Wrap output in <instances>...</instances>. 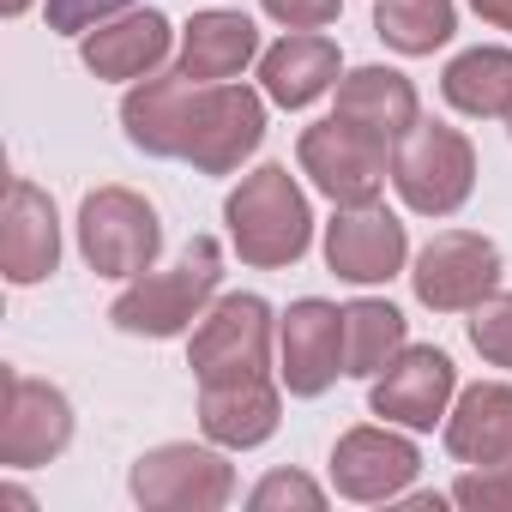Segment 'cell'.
Segmentation results:
<instances>
[{
	"mask_svg": "<svg viewBox=\"0 0 512 512\" xmlns=\"http://www.w3.org/2000/svg\"><path fill=\"white\" fill-rule=\"evenodd\" d=\"M121 127L145 157H181L199 175H229L266 139V103L235 79L193 85L181 67L139 79L121 103Z\"/></svg>",
	"mask_w": 512,
	"mask_h": 512,
	"instance_id": "obj_1",
	"label": "cell"
},
{
	"mask_svg": "<svg viewBox=\"0 0 512 512\" xmlns=\"http://www.w3.org/2000/svg\"><path fill=\"white\" fill-rule=\"evenodd\" d=\"M223 223H229V241L241 253V266H260V272L296 266L308 253V241H314L308 193L296 187V175L284 163H260L253 175H241V187L223 205Z\"/></svg>",
	"mask_w": 512,
	"mask_h": 512,
	"instance_id": "obj_2",
	"label": "cell"
},
{
	"mask_svg": "<svg viewBox=\"0 0 512 512\" xmlns=\"http://www.w3.org/2000/svg\"><path fill=\"white\" fill-rule=\"evenodd\" d=\"M217 278H223V253L211 235H193L187 253L169 266V272H139L115 302H109V320L115 332H133V338H181L205 302L217 296Z\"/></svg>",
	"mask_w": 512,
	"mask_h": 512,
	"instance_id": "obj_3",
	"label": "cell"
},
{
	"mask_svg": "<svg viewBox=\"0 0 512 512\" xmlns=\"http://www.w3.org/2000/svg\"><path fill=\"white\" fill-rule=\"evenodd\" d=\"M392 187L416 217H452L476 187V151L458 127L416 121L392 151Z\"/></svg>",
	"mask_w": 512,
	"mask_h": 512,
	"instance_id": "obj_4",
	"label": "cell"
},
{
	"mask_svg": "<svg viewBox=\"0 0 512 512\" xmlns=\"http://www.w3.org/2000/svg\"><path fill=\"white\" fill-rule=\"evenodd\" d=\"M163 223L133 187H97L79 205V253L97 278H139L157 266Z\"/></svg>",
	"mask_w": 512,
	"mask_h": 512,
	"instance_id": "obj_5",
	"label": "cell"
},
{
	"mask_svg": "<svg viewBox=\"0 0 512 512\" xmlns=\"http://www.w3.org/2000/svg\"><path fill=\"white\" fill-rule=\"evenodd\" d=\"M296 157H302V175L332 205H374L380 187H386V175H392V145L374 139V133H362L344 115L308 127L302 145H296Z\"/></svg>",
	"mask_w": 512,
	"mask_h": 512,
	"instance_id": "obj_6",
	"label": "cell"
},
{
	"mask_svg": "<svg viewBox=\"0 0 512 512\" xmlns=\"http://www.w3.org/2000/svg\"><path fill=\"white\" fill-rule=\"evenodd\" d=\"M133 500L151 506V512H217L235 500V470L223 452L211 446H193V440H169V446H151L133 476H127Z\"/></svg>",
	"mask_w": 512,
	"mask_h": 512,
	"instance_id": "obj_7",
	"label": "cell"
},
{
	"mask_svg": "<svg viewBox=\"0 0 512 512\" xmlns=\"http://www.w3.org/2000/svg\"><path fill=\"white\" fill-rule=\"evenodd\" d=\"M187 368L199 386L211 380H247L272 368V308L260 296H223L199 314L193 344H187Z\"/></svg>",
	"mask_w": 512,
	"mask_h": 512,
	"instance_id": "obj_8",
	"label": "cell"
},
{
	"mask_svg": "<svg viewBox=\"0 0 512 512\" xmlns=\"http://www.w3.org/2000/svg\"><path fill=\"white\" fill-rule=\"evenodd\" d=\"M416 302L434 314H470L482 296L500 290V247L470 229H446L416 253Z\"/></svg>",
	"mask_w": 512,
	"mask_h": 512,
	"instance_id": "obj_9",
	"label": "cell"
},
{
	"mask_svg": "<svg viewBox=\"0 0 512 512\" xmlns=\"http://www.w3.org/2000/svg\"><path fill=\"white\" fill-rule=\"evenodd\" d=\"M73 440V404L61 386L31 380L7 368V410H0V464L7 470H37L61 458Z\"/></svg>",
	"mask_w": 512,
	"mask_h": 512,
	"instance_id": "obj_10",
	"label": "cell"
},
{
	"mask_svg": "<svg viewBox=\"0 0 512 512\" xmlns=\"http://www.w3.org/2000/svg\"><path fill=\"white\" fill-rule=\"evenodd\" d=\"M452 392H458L452 356L434 350V344H404V350L374 374L368 404H374V416H386V422H398V428H434V422L446 416Z\"/></svg>",
	"mask_w": 512,
	"mask_h": 512,
	"instance_id": "obj_11",
	"label": "cell"
},
{
	"mask_svg": "<svg viewBox=\"0 0 512 512\" xmlns=\"http://www.w3.org/2000/svg\"><path fill=\"white\" fill-rule=\"evenodd\" d=\"M410 235L404 223L374 199V205H338V217L326 223V266L344 284H386L404 272Z\"/></svg>",
	"mask_w": 512,
	"mask_h": 512,
	"instance_id": "obj_12",
	"label": "cell"
},
{
	"mask_svg": "<svg viewBox=\"0 0 512 512\" xmlns=\"http://www.w3.org/2000/svg\"><path fill=\"white\" fill-rule=\"evenodd\" d=\"M278 350H284V386L290 398H320L338 374H344V308L302 296L290 302L284 326H278Z\"/></svg>",
	"mask_w": 512,
	"mask_h": 512,
	"instance_id": "obj_13",
	"label": "cell"
},
{
	"mask_svg": "<svg viewBox=\"0 0 512 512\" xmlns=\"http://www.w3.org/2000/svg\"><path fill=\"white\" fill-rule=\"evenodd\" d=\"M416 446L392 428H350L338 446H332V488L344 500H398L410 482H416Z\"/></svg>",
	"mask_w": 512,
	"mask_h": 512,
	"instance_id": "obj_14",
	"label": "cell"
},
{
	"mask_svg": "<svg viewBox=\"0 0 512 512\" xmlns=\"http://www.w3.org/2000/svg\"><path fill=\"white\" fill-rule=\"evenodd\" d=\"M0 266L7 284H43L61 266V217L55 199L37 181H13L7 187V217H0Z\"/></svg>",
	"mask_w": 512,
	"mask_h": 512,
	"instance_id": "obj_15",
	"label": "cell"
},
{
	"mask_svg": "<svg viewBox=\"0 0 512 512\" xmlns=\"http://www.w3.org/2000/svg\"><path fill=\"white\" fill-rule=\"evenodd\" d=\"M199 428H205L217 446H229V452L266 446V440L278 434V386H272V374L199 386Z\"/></svg>",
	"mask_w": 512,
	"mask_h": 512,
	"instance_id": "obj_16",
	"label": "cell"
},
{
	"mask_svg": "<svg viewBox=\"0 0 512 512\" xmlns=\"http://www.w3.org/2000/svg\"><path fill=\"white\" fill-rule=\"evenodd\" d=\"M169 43H175V25H169L163 13L139 7V13H115L109 25L85 31L79 55H85V67H91L97 79H145V73L163 67Z\"/></svg>",
	"mask_w": 512,
	"mask_h": 512,
	"instance_id": "obj_17",
	"label": "cell"
},
{
	"mask_svg": "<svg viewBox=\"0 0 512 512\" xmlns=\"http://www.w3.org/2000/svg\"><path fill=\"white\" fill-rule=\"evenodd\" d=\"M260 79L278 109H308L338 85V43L320 31H290L260 55Z\"/></svg>",
	"mask_w": 512,
	"mask_h": 512,
	"instance_id": "obj_18",
	"label": "cell"
},
{
	"mask_svg": "<svg viewBox=\"0 0 512 512\" xmlns=\"http://www.w3.org/2000/svg\"><path fill=\"white\" fill-rule=\"evenodd\" d=\"M446 452L458 464H506L512 458V386L482 380L464 386L446 410Z\"/></svg>",
	"mask_w": 512,
	"mask_h": 512,
	"instance_id": "obj_19",
	"label": "cell"
},
{
	"mask_svg": "<svg viewBox=\"0 0 512 512\" xmlns=\"http://www.w3.org/2000/svg\"><path fill=\"white\" fill-rule=\"evenodd\" d=\"M332 115H344V121H356L362 133L386 139L392 151H398V139L422 121V115H416V85H410L404 73H392V67H356V73H344Z\"/></svg>",
	"mask_w": 512,
	"mask_h": 512,
	"instance_id": "obj_20",
	"label": "cell"
},
{
	"mask_svg": "<svg viewBox=\"0 0 512 512\" xmlns=\"http://www.w3.org/2000/svg\"><path fill=\"white\" fill-rule=\"evenodd\" d=\"M260 55V31L247 13H199L181 31V73L193 85H223Z\"/></svg>",
	"mask_w": 512,
	"mask_h": 512,
	"instance_id": "obj_21",
	"label": "cell"
},
{
	"mask_svg": "<svg viewBox=\"0 0 512 512\" xmlns=\"http://www.w3.org/2000/svg\"><path fill=\"white\" fill-rule=\"evenodd\" d=\"M440 91L458 115H476V121L512 115V49H464L440 73Z\"/></svg>",
	"mask_w": 512,
	"mask_h": 512,
	"instance_id": "obj_22",
	"label": "cell"
},
{
	"mask_svg": "<svg viewBox=\"0 0 512 512\" xmlns=\"http://www.w3.org/2000/svg\"><path fill=\"white\" fill-rule=\"evenodd\" d=\"M404 350V314L392 302H350L344 308V374L374 380L392 356Z\"/></svg>",
	"mask_w": 512,
	"mask_h": 512,
	"instance_id": "obj_23",
	"label": "cell"
},
{
	"mask_svg": "<svg viewBox=\"0 0 512 512\" xmlns=\"http://www.w3.org/2000/svg\"><path fill=\"white\" fill-rule=\"evenodd\" d=\"M458 31L452 0H380L374 7V37L398 55H434Z\"/></svg>",
	"mask_w": 512,
	"mask_h": 512,
	"instance_id": "obj_24",
	"label": "cell"
},
{
	"mask_svg": "<svg viewBox=\"0 0 512 512\" xmlns=\"http://www.w3.org/2000/svg\"><path fill=\"white\" fill-rule=\"evenodd\" d=\"M470 344L482 362L512 368V290H494L470 308Z\"/></svg>",
	"mask_w": 512,
	"mask_h": 512,
	"instance_id": "obj_25",
	"label": "cell"
},
{
	"mask_svg": "<svg viewBox=\"0 0 512 512\" xmlns=\"http://www.w3.org/2000/svg\"><path fill=\"white\" fill-rule=\"evenodd\" d=\"M452 500L470 512H512V458L506 464H470L452 482Z\"/></svg>",
	"mask_w": 512,
	"mask_h": 512,
	"instance_id": "obj_26",
	"label": "cell"
},
{
	"mask_svg": "<svg viewBox=\"0 0 512 512\" xmlns=\"http://www.w3.org/2000/svg\"><path fill=\"white\" fill-rule=\"evenodd\" d=\"M247 506H253V512H284V506H296V512H320V506H326V488L308 482L302 470H272L260 488L247 494Z\"/></svg>",
	"mask_w": 512,
	"mask_h": 512,
	"instance_id": "obj_27",
	"label": "cell"
},
{
	"mask_svg": "<svg viewBox=\"0 0 512 512\" xmlns=\"http://www.w3.org/2000/svg\"><path fill=\"white\" fill-rule=\"evenodd\" d=\"M139 0H49V31H61V37H85V31H97L103 19H115V13H133Z\"/></svg>",
	"mask_w": 512,
	"mask_h": 512,
	"instance_id": "obj_28",
	"label": "cell"
},
{
	"mask_svg": "<svg viewBox=\"0 0 512 512\" xmlns=\"http://www.w3.org/2000/svg\"><path fill=\"white\" fill-rule=\"evenodd\" d=\"M260 7L290 31H320V25H332L344 13V0H260Z\"/></svg>",
	"mask_w": 512,
	"mask_h": 512,
	"instance_id": "obj_29",
	"label": "cell"
},
{
	"mask_svg": "<svg viewBox=\"0 0 512 512\" xmlns=\"http://www.w3.org/2000/svg\"><path fill=\"white\" fill-rule=\"evenodd\" d=\"M470 7L488 19V25H500V31H512V0H470Z\"/></svg>",
	"mask_w": 512,
	"mask_h": 512,
	"instance_id": "obj_30",
	"label": "cell"
},
{
	"mask_svg": "<svg viewBox=\"0 0 512 512\" xmlns=\"http://www.w3.org/2000/svg\"><path fill=\"white\" fill-rule=\"evenodd\" d=\"M25 7H31V0H0V13H7V19H19Z\"/></svg>",
	"mask_w": 512,
	"mask_h": 512,
	"instance_id": "obj_31",
	"label": "cell"
},
{
	"mask_svg": "<svg viewBox=\"0 0 512 512\" xmlns=\"http://www.w3.org/2000/svg\"><path fill=\"white\" fill-rule=\"evenodd\" d=\"M506 127H512V115H506Z\"/></svg>",
	"mask_w": 512,
	"mask_h": 512,
	"instance_id": "obj_32",
	"label": "cell"
}]
</instances>
